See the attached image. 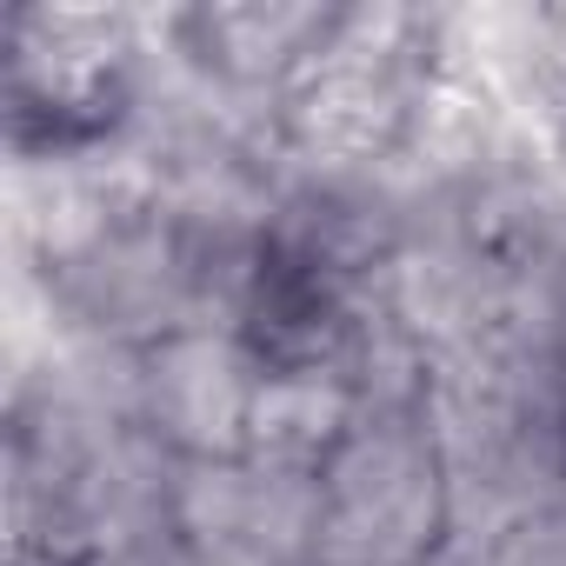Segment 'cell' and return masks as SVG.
I'll return each mask as SVG.
<instances>
[{
	"label": "cell",
	"instance_id": "2",
	"mask_svg": "<svg viewBox=\"0 0 566 566\" xmlns=\"http://www.w3.org/2000/svg\"><path fill=\"white\" fill-rule=\"evenodd\" d=\"M453 533L427 413H360L321 473L314 566H420Z\"/></svg>",
	"mask_w": 566,
	"mask_h": 566
},
{
	"label": "cell",
	"instance_id": "5",
	"mask_svg": "<svg viewBox=\"0 0 566 566\" xmlns=\"http://www.w3.org/2000/svg\"><path fill=\"white\" fill-rule=\"evenodd\" d=\"M433 74L407 67H374V61H340L321 54L294 94L273 107L280 160L287 167H321V174H367L394 167L413 127V101Z\"/></svg>",
	"mask_w": 566,
	"mask_h": 566
},
{
	"label": "cell",
	"instance_id": "4",
	"mask_svg": "<svg viewBox=\"0 0 566 566\" xmlns=\"http://www.w3.org/2000/svg\"><path fill=\"white\" fill-rule=\"evenodd\" d=\"M174 533L220 566H314L321 473H273L253 460H187Z\"/></svg>",
	"mask_w": 566,
	"mask_h": 566
},
{
	"label": "cell",
	"instance_id": "12",
	"mask_svg": "<svg viewBox=\"0 0 566 566\" xmlns=\"http://www.w3.org/2000/svg\"><path fill=\"white\" fill-rule=\"evenodd\" d=\"M8 566H67V559H48V553H21V546H14Z\"/></svg>",
	"mask_w": 566,
	"mask_h": 566
},
{
	"label": "cell",
	"instance_id": "10",
	"mask_svg": "<svg viewBox=\"0 0 566 566\" xmlns=\"http://www.w3.org/2000/svg\"><path fill=\"white\" fill-rule=\"evenodd\" d=\"M486 553H493V566H566V500L513 520L506 533L486 539Z\"/></svg>",
	"mask_w": 566,
	"mask_h": 566
},
{
	"label": "cell",
	"instance_id": "11",
	"mask_svg": "<svg viewBox=\"0 0 566 566\" xmlns=\"http://www.w3.org/2000/svg\"><path fill=\"white\" fill-rule=\"evenodd\" d=\"M420 566H493V553H486V539H473V533H447Z\"/></svg>",
	"mask_w": 566,
	"mask_h": 566
},
{
	"label": "cell",
	"instance_id": "8",
	"mask_svg": "<svg viewBox=\"0 0 566 566\" xmlns=\"http://www.w3.org/2000/svg\"><path fill=\"white\" fill-rule=\"evenodd\" d=\"M360 427V400L327 374H260L240 460L273 473H327V460Z\"/></svg>",
	"mask_w": 566,
	"mask_h": 566
},
{
	"label": "cell",
	"instance_id": "9",
	"mask_svg": "<svg viewBox=\"0 0 566 566\" xmlns=\"http://www.w3.org/2000/svg\"><path fill=\"white\" fill-rule=\"evenodd\" d=\"M513 334L526 347H539L559 374H566V260H553L546 273L520 280V307H513Z\"/></svg>",
	"mask_w": 566,
	"mask_h": 566
},
{
	"label": "cell",
	"instance_id": "1",
	"mask_svg": "<svg viewBox=\"0 0 566 566\" xmlns=\"http://www.w3.org/2000/svg\"><path fill=\"white\" fill-rule=\"evenodd\" d=\"M8 154H81L134 120L147 28L134 8H8Z\"/></svg>",
	"mask_w": 566,
	"mask_h": 566
},
{
	"label": "cell",
	"instance_id": "6",
	"mask_svg": "<svg viewBox=\"0 0 566 566\" xmlns=\"http://www.w3.org/2000/svg\"><path fill=\"white\" fill-rule=\"evenodd\" d=\"M334 14V0H213V8H160L147 21L213 87L253 107H280L294 81L321 61Z\"/></svg>",
	"mask_w": 566,
	"mask_h": 566
},
{
	"label": "cell",
	"instance_id": "7",
	"mask_svg": "<svg viewBox=\"0 0 566 566\" xmlns=\"http://www.w3.org/2000/svg\"><path fill=\"white\" fill-rule=\"evenodd\" d=\"M260 354L233 327H187L147 347L140 427L180 460H240L247 413L260 394Z\"/></svg>",
	"mask_w": 566,
	"mask_h": 566
},
{
	"label": "cell",
	"instance_id": "3",
	"mask_svg": "<svg viewBox=\"0 0 566 566\" xmlns=\"http://www.w3.org/2000/svg\"><path fill=\"white\" fill-rule=\"evenodd\" d=\"M67 334L120 340V347H160L167 334L200 327L193 273L180 253V233L167 213H134L107 227L94 247H81L61 266H28Z\"/></svg>",
	"mask_w": 566,
	"mask_h": 566
}]
</instances>
